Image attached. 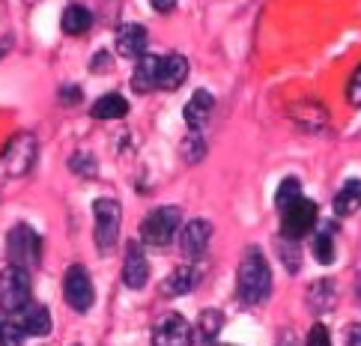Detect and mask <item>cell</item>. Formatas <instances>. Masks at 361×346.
<instances>
[{
	"instance_id": "cell-15",
	"label": "cell",
	"mask_w": 361,
	"mask_h": 346,
	"mask_svg": "<svg viewBox=\"0 0 361 346\" xmlns=\"http://www.w3.org/2000/svg\"><path fill=\"white\" fill-rule=\"evenodd\" d=\"M305 302L314 314H329L331 307L338 304V287H334V280L331 278L311 280L307 290H305Z\"/></svg>"
},
{
	"instance_id": "cell-14",
	"label": "cell",
	"mask_w": 361,
	"mask_h": 346,
	"mask_svg": "<svg viewBox=\"0 0 361 346\" xmlns=\"http://www.w3.org/2000/svg\"><path fill=\"white\" fill-rule=\"evenodd\" d=\"M188 78V60L183 54H167V57H159V89H167V93H173L185 84Z\"/></svg>"
},
{
	"instance_id": "cell-21",
	"label": "cell",
	"mask_w": 361,
	"mask_h": 346,
	"mask_svg": "<svg viewBox=\"0 0 361 346\" xmlns=\"http://www.w3.org/2000/svg\"><path fill=\"white\" fill-rule=\"evenodd\" d=\"M314 242H311V254L319 266H331L334 257H338V248H334V224H322L314 227Z\"/></svg>"
},
{
	"instance_id": "cell-32",
	"label": "cell",
	"mask_w": 361,
	"mask_h": 346,
	"mask_svg": "<svg viewBox=\"0 0 361 346\" xmlns=\"http://www.w3.org/2000/svg\"><path fill=\"white\" fill-rule=\"evenodd\" d=\"M343 343L346 346H361V323H350L343 328Z\"/></svg>"
},
{
	"instance_id": "cell-11",
	"label": "cell",
	"mask_w": 361,
	"mask_h": 346,
	"mask_svg": "<svg viewBox=\"0 0 361 346\" xmlns=\"http://www.w3.org/2000/svg\"><path fill=\"white\" fill-rule=\"evenodd\" d=\"M149 280V260L140 242H128L126 245V260H123V284L128 290H144Z\"/></svg>"
},
{
	"instance_id": "cell-39",
	"label": "cell",
	"mask_w": 361,
	"mask_h": 346,
	"mask_svg": "<svg viewBox=\"0 0 361 346\" xmlns=\"http://www.w3.org/2000/svg\"><path fill=\"white\" fill-rule=\"evenodd\" d=\"M218 346H221V343H218Z\"/></svg>"
},
{
	"instance_id": "cell-10",
	"label": "cell",
	"mask_w": 361,
	"mask_h": 346,
	"mask_svg": "<svg viewBox=\"0 0 361 346\" xmlns=\"http://www.w3.org/2000/svg\"><path fill=\"white\" fill-rule=\"evenodd\" d=\"M195 335L183 314H164L152 326V346H191Z\"/></svg>"
},
{
	"instance_id": "cell-5",
	"label": "cell",
	"mask_w": 361,
	"mask_h": 346,
	"mask_svg": "<svg viewBox=\"0 0 361 346\" xmlns=\"http://www.w3.org/2000/svg\"><path fill=\"white\" fill-rule=\"evenodd\" d=\"M179 224H183V209L179 206H159L140 221V239H144V245L167 248L173 242V236L179 233Z\"/></svg>"
},
{
	"instance_id": "cell-3",
	"label": "cell",
	"mask_w": 361,
	"mask_h": 346,
	"mask_svg": "<svg viewBox=\"0 0 361 346\" xmlns=\"http://www.w3.org/2000/svg\"><path fill=\"white\" fill-rule=\"evenodd\" d=\"M120 227H123V209L117 200L99 197L93 203V239L102 254H111L120 242Z\"/></svg>"
},
{
	"instance_id": "cell-36",
	"label": "cell",
	"mask_w": 361,
	"mask_h": 346,
	"mask_svg": "<svg viewBox=\"0 0 361 346\" xmlns=\"http://www.w3.org/2000/svg\"><path fill=\"white\" fill-rule=\"evenodd\" d=\"M275 346H299V343H295V335H293V331H283Z\"/></svg>"
},
{
	"instance_id": "cell-30",
	"label": "cell",
	"mask_w": 361,
	"mask_h": 346,
	"mask_svg": "<svg viewBox=\"0 0 361 346\" xmlns=\"http://www.w3.org/2000/svg\"><path fill=\"white\" fill-rule=\"evenodd\" d=\"M305 346H331V338H329V328L317 323L311 326V331H307V338H305Z\"/></svg>"
},
{
	"instance_id": "cell-25",
	"label": "cell",
	"mask_w": 361,
	"mask_h": 346,
	"mask_svg": "<svg viewBox=\"0 0 361 346\" xmlns=\"http://www.w3.org/2000/svg\"><path fill=\"white\" fill-rule=\"evenodd\" d=\"M275 251H278V260L287 266V272H290V275H299V268H302V248H299V239L281 236V239L275 242Z\"/></svg>"
},
{
	"instance_id": "cell-23",
	"label": "cell",
	"mask_w": 361,
	"mask_h": 346,
	"mask_svg": "<svg viewBox=\"0 0 361 346\" xmlns=\"http://www.w3.org/2000/svg\"><path fill=\"white\" fill-rule=\"evenodd\" d=\"M90 113H93V120H123L128 113V101L120 93H105L102 99H96Z\"/></svg>"
},
{
	"instance_id": "cell-6",
	"label": "cell",
	"mask_w": 361,
	"mask_h": 346,
	"mask_svg": "<svg viewBox=\"0 0 361 346\" xmlns=\"http://www.w3.org/2000/svg\"><path fill=\"white\" fill-rule=\"evenodd\" d=\"M30 272L21 266H4L0 268V311L4 314H18L24 304H30Z\"/></svg>"
},
{
	"instance_id": "cell-18",
	"label": "cell",
	"mask_w": 361,
	"mask_h": 346,
	"mask_svg": "<svg viewBox=\"0 0 361 346\" xmlns=\"http://www.w3.org/2000/svg\"><path fill=\"white\" fill-rule=\"evenodd\" d=\"M18 323L24 328V335H33V338H45L51 331V311L45 304H24L18 311Z\"/></svg>"
},
{
	"instance_id": "cell-24",
	"label": "cell",
	"mask_w": 361,
	"mask_h": 346,
	"mask_svg": "<svg viewBox=\"0 0 361 346\" xmlns=\"http://www.w3.org/2000/svg\"><path fill=\"white\" fill-rule=\"evenodd\" d=\"M221 328H224V314L221 311H215V307L200 311V316H197V338L203 343H215L218 335H221Z\"/></svg>"
},
{
	"instance_id": "cell-28",
	"label": "cell",
	"mask_w": 361,
	"mask_h": 346,
	"mask_svg": "<svg viewBox=\"0 0 361 346\" xmlns=\"http://www.w3.org/2000/svg\"><path fill=\"white\" fill-rule=\"evenodd\" d=\"M183 161H188V164H197L203 156H206V144H203V137H200V132H191L185 140H183Z\"/></svg>"
},
{
	"instance_id": "cell-17",
	"label": "cell",
	"mask_w": 361,
	"mask_h": 346,
	"mask_svg": "<svg viewBox=\"0 0 361 346\" xmlns=\"http://www.w3.org/2000/svg\"><path fill=\"white\" fill-rule=\"evenodd\" d=\"M290 117H293V123L295 125H302L305 132H322L326 129V123H329V113H326V108L319 105V101H295V105L290 108Z\"/></svg>"
},
{
	"instance_id": "cell-29",
	"label": "cell",
	"mask_w": 361,
	"mask_h": 346,
	"mask_svg": "<svg viewBox=\"0 0 361 346\" xmlns=\"http://www.w3.org/2000/svg\"><path fill=\"white\" fill-rule=\"evenodd\" d=\"M69 168L78 176H84V179H93L99 173V164H96V159L90 156V152H75V156L69 159Z\"/></svg>"
},
{
	"instance_id": "cell-13",
	"label": "cell",
	"mask_w": 361,
	"mask_h": 346,
	"mask_svg": "<svg viewBox=\"0 0 361 346\" xmlns=\"http://www.w3.org/2000/svg\"><path fill=\"white\" fill-rule=\"evenodd\" d=\"M147 27L144 24H123L117 30V39H114V48H117V54L126 57V60H137L147 54Z\"/></svg>"
},
{
	"instance_id": "cell-33",
	"label": "cell",
	"mask_w": 361,
	"mask_h": 346,
	"mask_svg": "<svg viewBox=\"0 0 361 346\" xmlns=\"http://www.w3.org/2000/svg\"><path fill=\"white\" fill-rule=\"evenodd\" d=\"M81 101V87H63L60 89V105H78Z\"/></svg>"
},
{
	"instance_id": "cell-37",
	"label": "cell",
	"mask_w": 361,
	"mask_h": 346,
	"mask_svg": "<svg viewBox=\"0 0 361 346\" xmlns=\"http://www.w3.org/2000/svg\"><path fill=\"white\" fill-rule=\"evenodd\" d=\"M9 45H12V39H9V36H6V39H4V42H0V60H4V57H6V51H9Z\"/></svg>"
},
{
	"instance_id": "cell-16",
	"label": "cell",
	"mask_w": 361,
	"mask_h": 346,
	"mask_svg": "<svg viewBox=\"0 0 361 346\" xmlns=\"http://www.w3.org/2000/svg\"><path fill=\"white\" fill-rule=\"evenodd\" d=\"M212 111H215V99H212L209 93H206V89H197V93L185 101V111H183L185 125H188L191 132L206 129V123H209Z\"/></svg>"
},
{
	"instance_id": "cell-2",
	"label": "cell",
	"mask_w": 361,
	"mask_h": 346,
	"mask_svg": "<svg viewBox=\"0 0 361 346\" xmlns=\"http://www.w3.org/2000/svg\"><path fill=\"white\" fill-rule=\"evenodd\" d=\"M36 152H39V144L30 132H21L9 140L0 152V179H21L33 171L36 164Z\"/></svg>"
},
{
	"instance_id": "cell-31",
	"label": "cell",
	"mask_w": 361,
	"mask_h": 346,
	"mask_svg": "<svg viewBox=\"0 0 361 346\" xmlns=\"http://www.w3.org/2000/svg\"><path fill=\"white\" fill-rule=\"evenodd\" d=\"M346 99H350V105H353V108H361V66L353 72L350 87H346Z\"/></svg>"
},
{
	"instance_id": "cell-35",
	"label": "cell",
	"mask_w": 361,
	"mask_h": 346,
	"mask_svg": "<svg viewBox=\"0 0 361 346\" xmlns=\"http://www.w3.org/2000/svg\"><path fill=\"white\" fill-rule=\"evenodd\" d=\"M108 66H111V60H108L105 51H102V54H99L93 63H90V69H93V72H108Z\"/></svg>"
},
{
	"instance_id": "cell-22",
	"label": "cell",
	"mask_w": 361,
	"mask_h": 346,
	"mask_svg": "<svg viewBox=\"0 0 361 346\" xmlns=\"http://www.w3.org/2000/svg\"><path fill=\"white\" fill-rule=\"evenodd\" d=\"M90 24H93V12H90L87 6L69 4L66 9H63V18H60L63 33H69V36H84V33L90 30Z\"/></svg>"
},
{
	"instance_id": "cell-19",
	"label": "cell",
	"mask_w": 361,
	"mask_h": 346,
	"mask_svg": "<svg viewBox=\"0 0 361 346\" xmlns=\"http://www.w3.org/2000/svg\"><path fill=\"white\" fill-rule=\"evenodd\" d=\"M156 78H159V57H152V54L137 57V66L132 72V89L135 93L147 96V93H152V89H159Z\"/></svg>"
},
{
	"instance_id": "cell-1",
	"label": "cell",
	"mask_w": 361,
	"mask_h": 346,
	"mask_svg": "<svg viewBox=\"0 0 361 346\" xmlns=\"http://www.w3.org/2000/svg\"><path fill=\"white\" fill-rule=\"evenodd\" d=\"M269 296H272V268L260 248L248 245L236 268V302L245 307H257Z\"/></svg>"
},
{
	"instance_id": "cell-4",
	"label": "cell",
	"mask_w": 361,
	"mask_h": 346,
	"mask_svg": "<svg viewBox=\"0 0 361 346\" xmlns=\"http://www.w3.org/2000/svg\"><path fill=\"white\" fill-rule=\"evenodd\" d=\"M6 260L21 268H36L42 260V236L30 224H16L6 233Z\"/></svg>"
},
{
	"instance_id": "cell-27",
	"label": "cell",
	"mask_w": 361,
	"mask_h": 346,
	"mask_svg": "<svg viewBox=\"0 0 361 346\" xmlns=\"http://www.w3.org/2000/svg\"><path fill=\"white\" fill-rule=\"evenodd\" d=\"M299 197H302V183H299V179H295V176H287V179H283V183L278 185L275 206H278V209H287L290 203H295Z\"/></svg>"
},
{
	"instance_id": "cell-38",
	"label": "cell",
	"mask_w": 361,
	"mask_h": 346,
	"mask_svg": "<svg viewBox=\"0 0 361 346\" xmlns=\"http://www.w3.org/2000/svg\"><path fill=\"white\" fill-rule=\"evenodd\" d=\"M358 292H361V278H358Z\"/></svg>"
},
{
	"instance_id": "cell-9",
	"label": "cell",
	"mask_w": 361,
	"mask_h": 346,
	"mask_svg": "<svg viewBox=\"0 0 361 346\" xmlns=\"http://www.w3.org/2000/svg\"><path fill=\"white\" fill-rule=\"evenodd\" d=\"M209 242H212V224L206 218H191V221L179 230V254L188 260V263H197L206 257L209 251Z\"/></svg>"
},
{
	"instance_id": "cell-12",
	"label": "cell",
	"mask_w": 361,
	"mask_h": 346,
	"mask_svg": "<svg viewBox=\"0 0 361 346\" xmlns=\"http://www.w3.org/2000/svg\"><path fill=\"white\" fill-rule=\"evenodd\" d=\"M197 284H200V268L195 263H183V266H176L173 272L161 280L159 292L164 299H179V296H188V292L195 290Z\"/></svg>"
},
{
	"instance_id": "cell-26",
	"label": "cell",
	"mask_w": 361,
	"mask_h": 346,
	"mask_svg": "<svg viewBox=\"0 0 361 346\" xmlns=\"http://www.w3.org/2000/svg\"><path fill=\"white\" fill-rule=\"evenodd\" d=\"M24 343V328L18 316H4L0 319V346H21Z\"/></svg>"
},
{
	"instance_id": "cell-7",
	"label": "cell",
	"mask_w": 361,
	"mask_h": 346,
	"mask_svg": "<svg viewBox=\"0 0 361 346\" xmlns=\"http://www.w3.org/2000/svg\"><path fill=\"white\" fill-rule=\"evenodd\" d=\"M63 299L72 311L87 314L96 302V290H93V280H90V272L84 266H69L66 268V278H63Z\"/></svg>"
},
{
	"instance_id": "cell-20",
	"label": "cell",
	"mask_w": 361,
	"mask_h": 346,
	"mask_svg": "<svg viewBox=\"0 0 361 346\" xmlns=\"http://www.w3.org/2000/svg\"><path fill=\"white\" fill-rule=\"evenodd\" d=\"M331 206H334V215H341V218L355 215L361 209V179H346L341 191L334 194Z\"/></svg>"
},
{
	"instance_id": "cell-34",
	"label": "cell",
	"mask_w": 361,
	"mask_h": 346,
	"mask_svg": "<svg viewBox=\"0 0 361 346\" xmlns=\"http://www.w3.org/2000/svg\"><path fill=\"white\" fill-rule=\"evenodd\" d=\"M149 4H152V9H156V12H161V16H167V12H173L176 0H149Z\"/></svg>"
},
{
	"instance_id": "cell-8",
	"label": "cell",
	"mask_w": 361,
	"mask_h": 346,
	"mask_svg": "<svg viewBox=\"0 0 361 346\" xmlns=\"http://www.w3.org/2000/svg\"><path fill=\"white\" fill-rule=\"evenodd\" d=\"M317 227V203L299 197L290 203L287 209H281V236L287 239H305L311 236V230Z\"/></svg>"
}]
</instances>
